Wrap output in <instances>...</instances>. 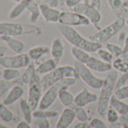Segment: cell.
<instances>
[{
    "label": "cell",
    "mask_w": 128,
    "mask_h": 128,
    "mask_svg": "<svg viewBox=\"0 0 128 128\" xmlns=\"http://www.w3.org/2000/svg\"><path fill=\"white\" fill-rule=\"evenodd\" d=\"M56 26L63 38L67 40L72 46L80 48L88 53L96 52L98 49L102 48V44L92 41L90 38L88 39L84 38L76 30H75L73 26L60 23L57 24Z\"/></svg>",
    "instance_id": "cell-1"
},
{
    "label": "cell",
    "mask_w": 128,
    "mask_h": 128,
    "mask_svg": "<svg viewBox=\"0 0 128 128\" xmlns=\"http://www.w3.org/2000/svg\"><path fill=\"white\" fill-rule=\"evenodd\" d=\"M118 76L116 70L109 71L108 75L104 79L103 84L100 88L97 101V112L102 117H106L107 111L109 108L110 100L113 96V91L115 89Z\"/></svg>",
    "instance_id": "cell-2"
},
{
    "label": "cell",
    "mask_w": 128,
    "mask_h": 128,
    "mask_svg": "<svg viewBox=\"0 0 128 128\" xmlns=\"http://www.w3.org/2000/svg\"><path fill=\"white\" fill-rule=\"evenodd\" d=\"M66 78H75L76 79L79 78L78 72L75 66H62L56 67L53 71L43 75L38 82V86L44 92L56 82Z\"/></svg>",
    "instance_id": "cell-3"
},
{
    "label": "cell",
    "mask_w": 128,
    "mask_h": 128,
    "mask_svg": "<svg viewBox=\"0 0 128 128\" xmlns=\"http://www.w3.org/2000/svg\"><path fill=\"white\" fill-rule=\"evenodd\" d=\"M77 79L75 78H66L56 82L44 91L41 99L38 108L42 110H47L50 108L58 98L59 93L62 88H68L76 83Z\"/></svg>",
    "instance_id": "cell-4"
},
{
    "label": "cell",
    "mask_w": 128,
    "mask_h": 128,
    "mask_svg": "<svg viewBox=\"0 0 128 128\" xmlns=\"http://www.w3.org/2000/svg\"><path fill=\"white\" fill-rule=\"evenodd\" d=\"M125 25V17L118 15L117 18L109 25L100 29L95 34L89 36V38L96 42L103 44L107 42L113 36L119 33Z\"/></svg>",
    "instance_id": "cell-5"
},
{
    "label": "cell",
    "mask_w": 128,
    "mask_h": 128,
    "mask_svg": "<svg viewBox=\"0 0 128 128\" xmlns=\"http://www.w3.org/2000/svg\"><path fill=\"white\" fill-rule=\"evenodd\" d=\"M74 66L78 72L79 78H81L84 82H85L89 87L96 90L100 89L102 88L104 82V79L95 76L92 73L91 70L86 66V64L75 60Z\"/></svg>",
    "instance_id": "cell-6"
},
{
    "label": "cell",
    "mask_w": 128,
    "mask_h": 128,
    "mask_svg": "<svg viewBox=\"0 0 128 128\" xmlns=\"http://www.w3.org/2000/svg\"><path fill=\"white\" fill-rule=\"evenodd\" d=\"M31 62L27 53L17 54L14 56H2L0 57V66L4 68L21 69L26 67Z\"/></svg>",
    "instance_id": "cell-7"
},
{
    "label": "cell",
    "mask_w": 128,
    "mask_h": 128,
    "mask_svg": "<svg viewBox=\"0 0 128 128\" xmlns=\"http://www.w3.org/2000/svg\"><path fill=\"white\" fill-rule=\"evenodd\" d=\"M73 12L84 15L96 29L99 30H100V27L98 26V24L102 18L101 14L99 10L95 8L90 4L87 2H81L73 8Z\"/></svg>",
    "instance_id": "cell-8"
},
{
    "label": "cell",
    "mask_w": 128,
    "mask_h": 128,
    "mask_svg": "<svg viewBox=\"0 0 128 128\" xmlns=\"http://www.w3.org/2000/svg\"><path fill=\"white\" fill-rule=\"evenodd\" d=\"M58 23L70 26H89L91 24L87 17L75 12H62Z\"/></svg>",
    "instance_id": "cell-9"
},
{
    "label": "cell",
    "mask_w": 128,
    "mask_h": 128,
    "mask_svg": "<svg viewBox=\"0 0 128 128\" xmlns=\"http://www.w3.org/2000/svg\"><path fill=\"white\" fill-rule=\"evenodd\" d=\"M24 26L19 23L1 22L0 23V36H17L24 34Z\"/></svg>",
    "instance_id": "cell-10"
},
{
    "label": "cell",
    "mask_w": 128,
    "mask_h": 128,
    "mask_svg": "<svg viewBox=\"0 0 128 128\" xmlns=\"http://www.w3.org/2000/svg\"><path fill=\"white\" fill-rule=\"evenodd\" d=\"M42 90L38 86V84H29L28 90V103L31 106L32 111L38 108V106L42 97Z\"/></svg>",
    "instance_id": "cell-11"
},
{
    "label": "cell",
    "mask_w": 128,
    "mask_h": 128,
    "mask_svg": "<svg viewBox=\"0 0 128 128\" xmlns=\"http://www.w3.org/2000/svg\"><path fill=\"white\" fill-rule=\"evenodd\" d=\"M76 118L74 109L66 107L62 110L58 118L55 126L56 128H67L73 123Z\"/></svg>",
    "instance_id": "cell-12"
},
{
    "label": "cell",
    "mask_w": 128,
    "mask_h": 128,
    "mask_svg": "<svg viewBox=\"0 0 128 128\" xmlns=\"http://www.w3.org/2000/svg\"><path fill=\"white\" fill-rule=\"evenodd\" d=\"M98 100V96L96 94L89 91L87 88H84L75 96L74 102L77 106H86L90 103L95 102Z\"/></svg>",
    "instance_id": "cell-13"
},
{
    "label": "cell",
    "mask_w": 128,
    "mask_h": 128,
    "mask_svg": "<svg viewBox=\"0 0 128 128\" xmlns=\"http://www.w3.org/2000/svg\"><path fill=\"white\" fill-rule=\"evenodd\" d=\"M86 66L91 70L98 72H109L112 69V63L106 62L102 60L96 58L94 56H90L88 60L86 62Z\"/></svg>",
    "instance_id": "cell-14"
},
{
    "label": "cell",
    "mask_w": 128,
    "mask_h": 128,
    "mask_svg": "<svg viewBox=\"0 0 128 128\" xmlns=\"http://www.w3.org/2000/svg\"><path fill=\"white\" fill-rule=\"evenodd\" d=\"M24 92L25 91H24V88L20 84L13 85L11 90H9L7 94L6 95L4 100H3V103L6 105L7 106L14 104L18 100L22 98V96L24 94Z\"/></svg>",
    "instance_id": "cell-15"
},
{
    "label": "cell",
    "mask_w": 128,
    "mask_h": 128,
    "mask_svg": "<svg viewBox=\"0 0 128 128\" xmlns=\"http://www.w3.org/2000/svg\"><path fill=\"white\" fill-rule=\"evenodd\" d=\"M41 14L44 19L48 23H57L59 22L60 16L61 12L56 9L55 8H51L46 5L45 3H42L39 5Z\"/></svg>",
    "instance_id": "cell-16"
},
{
    "label": "cell",
    "mask_w": 128,
    "mask_h": 128,
    "mask_svg": "<svg viewBox=\"0 0 128 128\" xmlns=\"http://www.w3.org/2000/svg\"><path fill=\"white\" fill-rule=\"evenodd\" d=\"M1 39L5 42L8 48L16 54H20L24 50L25 48V44L22 41L14 38V36H1Z\"/></svg>",
    "instance_id": "cell-17"
},
{
    "label": "cell",
    "mask_w": 128,
    "mask_h": 128,
    "mask_svg": "<svg viewBox=\"0 0 128 128\" xmlns=\"http://www.w3.org/2000/svg\"><path fill=\"white\" fill-rule=\"evenodd\" d=\"M64 54V44L60 38H55L51 44L50 54L57 63L60 62Z\"/></svg>",
    "instance_id": "cell-18"
},
{
    "label": "cell",
    "mask_w": 128,
    "mask_h": 128,
    "mask_svg": "<svg viewBox=\"0 0 128 128\" xmlns=\"http://www.w3.org/2000/svg\"><path fill=\"white\" fill-rule=\"evenodd\" d=\"M57 64L58 63L54 58H48L43 62L37 66L36 72L40 76L45 75L55 70L57 67Z\"/></svg>",
    "instance_id": "cell-19"
},
{
    "label": "cell",
    "mask_w": 128,
    "mask_h": 128,
    "mask_svg": "<svg viewBox=\"0 0 128 128\" xmlns=\"http://www.w3.org/2000/svg\"><path fill=\"white\" fill-rule=\"evenodd\" d=\"M112 66L117 71L122 73H128V53L122 54L117 57L112 62Z\"/></svg>",
    "instance_id": "cell-20"
},
{
    "label": "cell",
    "mask_w": 128,
    "mask_h": 128,
    "mask_svg": "<svg viewBox=\"0 0 128 128\" xmlns=\"http://www.w3.org/2000/svg\"><path fill=\"white\" fill-rule=\"evenodd\" d=\"M49 52H50V50L49 49L48 47L45 45H40L30 49L27 54H29L31 60L36 61L44 56H47L49 54Z\"/></svg>",
    "instance_id": "cell-21"
},
{
    "label": "cell",
    "mask_w": 128,
    "mask_h": 128,
    "mask_svg": "<svg viewBox=\"0 0 128 128\" xmlns=\"http://www.w3.org/2000/svg\"><path fill=\"white\" fill-rule=\"evenodd\" d=\"M109 107L114 108L120 115L128 113V104L122 101V100L118 98L114 94L112 96L110 100Z\"/></svg>",
    "instance_id": "cell-22"
},
{
    "label": "cell",
    "mask_w": 128,
    "mask_h": 128,
    "mask_svg": "<svg viewBox=\"0 0 128 128\" xmlns=\"http://www.w3.org/2000/svg\"><path fill=\"white\" fill-rule=\"evenodd\" d=\"M35 65H36L35 62H30L29 64V66L26 67L25 71L21 75V81L23 84H30L32 82L36 76L37 75L36 68Z\"/></svg>",
    "instance_id": "cell-23"
},
{
    "label": "cell",
    "mask_w": 128,
    "mask_h": 128,
    "mask_svg": "<svg viewBox=\"0 0 128 128\" xmlns=\"http://www.w3.org/2000/svg\"><path fill=\"white\" fill-rule=\"evenodd\" d=\"M26 10H28L31 14V21L36 22L40 17L41 11L39 6L35 0H26Z\"/></svg>",
    "instance_id": "cell-24"
},
{
    "label": "cell",
    "mask_w": 128,
    "mask_h": 128,
    "mask_svg": "<svg viewBox=\"0 0 128 128\" xmlns=\"http://www.w3.org/2000/svg\"><path fill=\"white\" fill-rule=\"evenodd\" d=\"M58 98L61 104L66 107L70 106L75 101V96L72 94L71 92L68 90V88L61 89L59 93Z\"/></svg>",
    "instance_id": "cell-25"
},
{
    "label": "cell",
    "mask_w": 128,
    "mask_h": 128,
    "mask_svg": "<svg viewBox=\"0 0 128 128\" xmlns=\"http://www.w3.org/2000/svg\"><path fill=\"white\" fill-rule=\"evenodd\" d=\"M71 53L72 54V56H74L75 60L86 64L87 61L88 60V59L90 58V55L89 54V53L80 48L76 47V46H72L71 48Z\"/></svg>",
    "instance_id": "cell-26"
},
{
    "label": "cell",
    "mask_w": 128,
    "mask_h": 128,
    "mask_svg": "<svg viewBox=\"0 0 128 128\" xmlns=\"http://www.w3.org/2000/svg\"><path fill=\"white\" fill-rule=\"evenodd\" d=\"M20 108L21 109V112L24 114V120H26L27 122H29L30 124L32 123V109L31 108V106H30V104L28 103V101L25 99L21 98L20 100Z\"/></svg>",
    "instance_id": "cell-27"
},
{
    "label": "cell",
    "mask_w": 128,
    "mask_h": 128,
    "mask_svg": "<svg viewBox=\"0 0 128 128\" xmlns=\"http://www.w3.org/2000/svg\"><path fill=\"white\" fill-rule=\"evenodd\" d=\"M3 79L8 82H14L21 79V74L18 69L5 68L2 72Z\"/></svg>",
    "instance_id": "cell-28"
},
{
    "label": "cell",
    "mask_w": 128,
    "mask_h": 128,
    "mask_svg": "<svg viewBox=\"0 0 128 128\" xmlns=\"http://www.w3.org/2000/svg\"><path fill=\"white\" fill-rule=\"evenodd\" d=\"M26 10V0H23L21 2H19V3L15 6L9 13V18L10 19H16L19 18L21 14L24 13V12Z\"/></svg>",
    "instance_id": "cell-29"
},
{
    "label": "cell",
    "mask_w": 128,
    "mask_h": 128,
    "mask_svg": "<svg viewBox=\"0 0 128 128\" xmlns=\"http://www.w3.org/2000/svg\"><path fill=\"white\" fill-rule=\"evenodd\" d=\"M0 118L5 122H10L14 119V113L4 103L0 104Z\"/></svg>",
    "instance_id": "cell-30"
},
{
    "label": "cell",
    "mask_w": 128,
    "mask_h": 128,
    "mask_svg": "<svg viewBox=\"0 0 128 128\" xmlns=\"http://www.w3.org/2000/svg\"><path fill=\"white\" fill-rule=\"evenodd\" d=\"M96 52L98 54V56L100 57V59L102 60L103 61H105L106 62H108V63H112L113 62L114 56L106 48V49H102L101 48L98 49Z\"/></svg>",
    "instance_id": "cell-31"
},
{
    "label": "cell",
    "mask_w": 128,
    "mask_h": 128,
    "mask_svg": "<svg viewBox=\"0 0 128 128\" xmlns=\"http://www.w3.org/2000/svg\"><path fill=\"white\" fill-rule=\"evenodd\" d=\"M76 118L82 122H88L89 120V116L87 111L82 106H76L74 108Z\"/></svg>",
    "instance_id": "cell-32"
},
{
    "label": "cell",
    "mask_w": 128,
    "mask_h": 128,
    "mask_svg": "<svg viewBox=\"0 0 128 128\" xmlns=\"http://www.w3.org/2000/svg\"><path fill=\"white\" fill-rule=\"evenodd\" d=\"M106 48L112 54L114 57H118L123 54V47L119 44H115L113 43H106Z\"/></svg>",
    "instance_id": "cell-33"
},
{
    "label": "cell",
    "mask_w": 128,
    "mask_h": 128,
    "mask_svg": "<svg viewBox=\"0 0 128 128\" xmlns=\"http://www.w3.org/2000/svg\"><path fill=\"white\" fill-rule=\"evenodd\" d=\"M106 117L108 122H109L111 124H114V123L118 121L119 118H120V114L114 108L109 107V108L107 111Z\"/></svg>",
    "instance_id": "cell-34"
},
{
    "label": "cell",
    "mask_w": 128,
    "mask_h": 128,
    "mask_svg": "<svg viewBox=\"0 0 128 128\" xmlns=\"http://www.w3.org/2000/svg\"><path fill=\"white\" fill-rule=\"evenodd\" d=\"M35 126L38 128H49L50 127V123L48 118H37L34 121Z\"/></svg>",
    "instance_id": "cell-35"
},
{
    "label": "cell",
    "mask_w": 128,
    "mask_h": 128,
    "mask_svg": "<svg viewBox=\"0 0 128 128\" xmlns=\"http://www.w3.org/2000/svg\"><path fill=\"white\" fill-rule=\"evenodd\" d=\"M114 95L122 100L128 99V85H125L121 88L117 89L114 93Z\"/></svg>",
    "instance_id": "cell-36"
},
{
    "label": "cell",
    "mask_w": 128,
    "mask_h": 128,
    "mask_svg": "<svg viewBox=\"0 0 128 128\" xmlns=\"http://www.w3.org/2000/svg\"><path fill=\"white\" fill-rule=\"evenodd\" d=\"M88 127H93V128H106V124L101 119L98 118H94L88 125Z\"/></svg>",
    "instance_id": "cell-37"
},
{
    "label": "cell",
    "mask_w": 128,
    "mask_h": 128,
    "mask_svg": "<svg viewBox=\"0 0 128 128\" xmlns=\"http://www.w3.org/2000/svg\"><path fill=\"white\" fill-rule=\"evenodd\" d=\"M107 1L109 6L114 12H117L122 7H124V2L122 0H107Z\"/></svg>",
    "instance_id": "cell-38"
},
{
    "label": "cell",
    "mask_w": 128,
    "mask_h": 128,
    "mask_svg": "<svg viewBox=\"0 0 128 128\" xmlns=\"http://www.w3.org/2000/svg\"><path fill=\"white\" fill-rule=\"evenodd\" d=\"M10 83L5 79L0 81V99H1L4 95H6L9 90Z\"/></svg>",
    "instance_id": "cell-39"
},
{
    "label": "cell",
    "mask_w": 128,
    "mask_h": 128,
    "mask_svg": "<svg viewBox=\"0 0 128 128\" xmlns=\"http://www.w3.org/2000/svg\"><path fill=\"white\" fill-rule=\"evenodd\" d=\"M128 82V73H123L121 76H120L119 78H118L117 82H116V84H115V89H119L123 87H124L126 84V83Z\"/></svg>",
    "instance_id": "cell-40"
},
{
    "label": "cell",
    "mask_w": 128,
    "mask_h": 128,
    "mask_svg": "<svg viewBox=\"0 0 128 128\" xmlns=\"http://www.w3.org/2000/svg\"><path fill=\"white\" fill-rule=\"evenodd\" d=\"M118 123L120 124V126H128V113L120 115Z\"/></svg>",
    "instance_id": "cell-41"
},
{
    "label": "cell",
    "mask_w": 128,
    "mask_h": 128,
    "mask_svg": "<svg viewBox=\"0 0 128 128\" xmlns=\"http://www.w3.org/2000/svg\"><path fill=\"white\" fill-rule=\"evenodd\" d=\"M82 2V0H66V5L69 8H74Z\"/></svg>",
    "instance_id": "cell-42"
},
{
    "label": "cell",
    "mask_w": 128,
    "mask_h": 128,
    "mask_svg": "<svg viewBox=\"0 0 128 128\" xmlns=\"http://www.w3.org/2000/svg\"><path fill=\"white\" fill-rule=\"evenodd\" d=\"M43 2L51 8H56L59 5V0H44Z\"/></svg>",
    "instance_id": "cell-43"
},
{
    "label": "cell",
    "mask_w": 128,
    "mask_h": 128,
    "mask_svg": "<svg viewBox=\"0 0 128 128\" xmlns=\"http://www.w3.org/2000/svg\"><path fill=\"white\" fill-rule=\"evenodd\" d=\"M90 5L97 10L100 11L102 7V2L101 0H90Z\"/></svg>",
    "instance_id": "cell-44"
},
{
    "label": "cell",
    "mask_w": 128,
    "mask_h": 128,
    "mask_svg": "<svg viewBox=\"0 0 128 128\" xmlns=\"http://www.w3.org/2000/svg\"><path fill=\"white\" fill-rule=\"evenodd\" d=\"M17 128H30L31 127V125L29 122H27L26 120H21L20 121L18 125L16 126Z\"/></svg>",
    "instance_id": "cell-45"
},
{
    "label": "cell",
    "mask_w": 128,
    "mask_h": 128,
    "mask_svg": "<svg viewBox=\"0 0 128 128\" xmlns=\"http://www.w3.org/2000/svg\"><path fill=\"white\" fill-rule=\"evenodd\" d=\"M126 37V35L125 32H121L119 34V36H118V44L119 45H120V46L124 45Z\"/></svg>",
    "instance_id": "cell-46"
},
{
    "label": "cell",
    "mask_w": 128,
    "mask_h": 128,
    "mask_svg": "<svg viewBox=\"0 0 128 128\" xmlns=\"http://www.w3.org/2000/svg\"><path fill=\"white\" fill-rule=\"evenodd\" d=\"M128 53V35H126L124 44L123 45V54Z\"/></svg>",
    "instance_id": "cell-47"
},
{
    "label": "cell",
    "mask_w": 128,
    "mask_h": 128,
    "mask_svg": "<svg viewBox=\"0 0 128 128\" xmlns=\"http://www.w3.org/2000/svg\"><path fill=\"white\" fill-rule=\"evenodd\" d=\"M85 127H88V122H82V121H80V123L75 125V128H85Z\"/></svg>",
    "instance_id": "cell-48"
},
{
    "label": "cell",
    "mask_w": 128,
    "mask_h": 128,
    "mask_svg": "<svg viewBox=\"0 0 128 128\" xmlns=\"http://www.w3.org/2000/svg\"><path fill=\"white\" fill-rule=\"evenodd\" d=\"M7 50V48L6 47H4V46H0V57L4 56L5 53L6 52Z\"/></svg>",
    "instance_id": "cell-49"
},
{
    "label": "cell",
    "mask_w": 128,
    "mask_h": 128,
    "mask_svg": "<svg viewBox=\"0 0 128 128\" xmlns=\"http://www.w3.org/2000/svg\"><path fill=\"white\" fill-rule=\"evenodd\" d=\"M124 6L125 8L128 7V0H125V2H124Z\"/></svg>",
    "instance_id": "cell-50"
},
{
    "label": "cell",
    "mask_w": 128,
    "mask_h": 128,
    "mask_svg": "<svg viewBox=\"0 0 128 128\" xmlns=\"http://www.w3.org/2000/svg\"><path fill=\"white\" fill-rule=\"evenodd\" d=\"M8 126L4 125V124H2L0 123V128H8Z\"/></svg>",
    "instance_id": "cell-51"
},
{
    "label": "cell",
    "mask_w": 128,
    "mask_h": 128,
    "mask_svg": "<svg viewBox=\"0 0 128 128\" xmlns=\"http://www.w3.org/2000/svg\"><path fill=\"white\" fill-rule=\"evenodd\" d=\"M125 24H126L128 26V17L126 18H125Z\"/></svg>",
    "instance_id": "cell-52"
}]
</instances>
